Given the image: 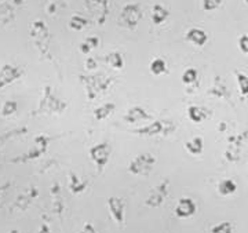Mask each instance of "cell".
<instances>
[{
	"instance_id": "cell-1",
	"label": "cell",
	"mask_w": 248,
	"mask_h": 233,
	"mask_svg": "<svg viewBox=\"0 0 248 233\" xmlns=\"http://www.w3.org/2000/svg\"><path fill=\"white\" fill-rule=\"evenodd\" d=\"M80 80L83 81L86 93L89 95V99H94L98 94L104 93L112 83V78H108L104 73H98V75H81Z\"/></svg>"
},
{
	"instance_id": "cell-2",
	"label": "cell",
	"mask_w": 248,
	"mask_h": 233,
	"mask_svg": "<svg viewBox=\"0 0 248 233\" xmlns=\"http://www.w3.org/2000/svg\"><path fill=\"white\" fill-rule=\"evenodd\" d=\"M31 37L35 43L36 48L40 51V54L47 55L50 51V42H51V35L50 31L43 21L36 19L31 25Z\"/></svg>"
},
{
	"instance_id": "cell-3",
	"label": "cell",
	"mask_w": 248,
	"mask_h": 233,
	"mask_svg": "<svg viewBox=\"0 0 248 233\" xmlns=\"http://www.w3.org/2000/svg\"><path fill=\"white\" fill-rule=\"evenodd\" d=\"M142 9L138 3H127L119 14V25L127 29H135L142 19Z\"/></svg>"
},
{
	"instance_id": "cell-4",
	"label": "cell",
	"mask_w": 248,
	"mask_h": 233,
	"mask_svg": "<svg viewBox=\"0 0 248 233\" xmlns=\"http://www.w3.org/2000/svg\"><path fill=\"white\" fill-rule=\"evenodd\" d=\"M175 131V124L170 120H155L152 124L145 125L142 128L133 130L131 133L142 137H155V135H169Z\"/></svg>"
},
{
	"instance_id": "cell-5",
	"label": "cell",
	"mask_w": 248,
	"mask_h": 233,
	"mask_svg": "<svg viewBox=\"0 0 248 233\" xmlns=\"http://www.w3.org/2000/svg\"><path fill=\"white\" fill-rule=\"evenodd\" d=\"M248 140V130H244L243 133H237V134L231 135L229 137V145L226 148V152H225V159L226 160L232 161V163H236L240 160V156H241V149L244 146V143L247 142Z\"/></svg>"
},
{
	"instance_id": "cell-6",
	"label": "cell",
	"mask_w": 248,
	"mask_h": 233,
	"mask_svg": "<svg viewBox=\"0 0 248 233\" xmlns=\"http://www.w3.org/2000/svg\"><path fill=\"white\" fill-rule=\"evenodd\" d=\"M65 108H66V104L62 102L58 97L54 95L50 86H46L43 99L40 101L39 109L43 110V112H47V113H61V112L65 110Z\"/></svg>"
},
{
	"instance_id": "cell-7",
	"label": "cell",
	"mask_w": 248,
	"mask_h": 233,
	"mask_svg": "<svg viewBox=\"0 0 248 233\" xmlns=\"http://www.w3.org/2000/svg\"><path fill=\"white\" fill-rule=\"evenodd\" d=\"M156 163V157L152 153H141L138 155L131 163L128 170L133 174L138 175V174H148L152 170V167Z\"/></svg>"
},
{
	"instance_id": "cell-8",
	"label": "cell",
	"mask_w": 248,
	"mask_h": 233,
	"mask_svg": "<svg viewBox=\"0 0 248 233\" xmlns=\"http://www.w3.org/2000/svg\"><path fill=\"white\" fill-rule=\"evenodd\" d=\"M86 6L89 7L91 14L95 17L99 25H104L108 14H109V4L108 0H84Z\"/></svg>"
},
{
	"instance_id": "cell-9",
	"label": "cell",
	"mask_w": 248,
	"mask_h": 233,
	"mask_svg": "<svg viewBox=\"0 0 248 233\" xmlns=\"http://www.w3.org/2000/svg\"><path fill=\"white\" fill-rule=\"evenodd\" d=\"M110 151L112 149H110L109 143L101 142L90 149V157L99 167H104L109 160V157H110Z\"/></svg>"
},
{
	"instance_id": "cell-10",
	"label": "cell",
	"mask_w": 248,
	"mask_h": 233,
	"mask_svg": "<svg viewBox=\"0 0 248 233\" xmlns=\"http://www.w3.org/2000/svg\"><path fill=\"white\" fill-rule=\"evenodd\" d=\"M22 68L11 65V63H6L1 66L0 69V89L6 87L7 84H11L13 81H16L22 76Z\"/></svg>"
},
{
	"instance_id": "cell-11",
	"label": "cell",
	"mask_w": 248,
	"mask_h": 233,
	"mask_svg": "<svg viewBox=\"0 0 248 233\" xmlns=\"http://www.w3.org/2000/svg\"><path fill=\"white\" fill-rule=\"evenodd\" d=\"M208 94L213 95V97H217V98H225L228 101H231L232 98V93L229 87L226 86L225 80L222 79L221 76H215L213 81V86L211 89L208 90Z\"/></svg>"
},
{
	"instance_id": "cell-12",
	"label": "cell",
	"mask_w": 248,
	"mask_h": 233,
	"mask_svg": "<svg viewBox=\"0 0 248 233\" xmlns=\"http://www.w3.org/2000/svg\"><path fill=\"white\" fill-rule=\"evenodd\" d=\"M185 39L192 45L197 46V47H203L208 42V35L202 28H190L186 32Z\"/></svg>"
},
{
	"instance_id": "cell-13",
	"label": "cell",
	"mask_w": 248,
	"mask_h": 233,
	"mask_svg": "<svg viewBox=\"0 0 248 233\" xmlns=\"http://www.w3.org/2000/svg\"><path fill=\"white\" fill-rule=\"evenodd\" d=\"M124 122L127 123H137V122H141V120H151L153 117L141 107H133L127 110V113L124 115Z\"/></svg>"
},
{
	"instance_id": "cell-14",
	"label": "cell",
	"mask_w": 248,
	"mask_h": 233,
	"mask_svg": "<svg viewBox=\"0 0 248 233\" xmlns=\"http://www.w3.org/2000/svg\"><path fill=\"white\" fill-rule=\"evenodd\" d=\"M187 117H189V120L190 122H193V123H202L204 122L207 117L210 116V112L203 107H196V105H190V107L187 108Z\"/></svg>"
},
{
	"instance_id": "cell-15",
	"label": "cell",
	"mask_w": 248,
	"mask_h": 233,
	"mask_svg": "<svg viewBox=\"0 0 248 233\" xmlns=\"http://www.w3.org/2000/svg\"><path fill=\"white\" fill-rule=\"evenodd\" d=\"M169 9H166V7L161 6V4H155V6L152 7L151 17L152 22H153L155 25H161L163 22H166V19L169 18Z\"/></svg>"
},
{
	"instance_id": "cell-16",
	"label": "cell",
	"mask_w": 248,
	"mask_h": 233,
	"mask_svg": "<svg viewBox=\"0 0 248 233\" xmlns=\"http://www.w3.org/2000/svg\"><path fill=\"white\" fill-rule=\"evenodd\" d=\"M196 211L195 203L190 199H182L177 207V214L179 217H189Z\"/></svg>"
},
{
	"instance_id": "cell-17",
	"label": "cell",
	"mask_w": 248,
	"mask_h": 233,
	"mask_svg": "<svg viewBox=\"0 0 248 233\" xmlns=\"http://www.w3.org/2000/svg\"><path fill=\"white\" fill-rule=\"evenodd\" d=\"M185 149L187 152L190 153V155H200V153L203 152L204 149V141L203 138H200V137H195V138H192V140H189L187 142L185 143Z\"/></svg>"
},
{
	"instance_id": "cell-18",
	"label": "cell",
	"mask_w": 248,
	"mask_h": 233,
	"mask_svg": "<svg viewBox=\"0 0 248 233\" xmlns=\"http://www.w3.org/2000/svg\"><path fill=\"white\" fill-rule=\"evenodd\" d=\"M105 62L113 69H122L124 66V58L119 51H112L105 55Z\"/></svg>"
},
{
	"instance_id": "cell-19",
	"label": "cell",
	"mask_w": 248,
	"mask_h": 233,
	"mask_svg": "<svg viewBox=\"0 0 248 233\" xmlns=\"http://www.w3.org/2000/svg\"><path fill=\"white\" fill-rule=\"evenodd\" d=\"M234 76H236V80H237V84H239V90L241 93V95L244 98L248 97V76L246 73L240 71H234Z\"/></svg>"
},
{
	"instance_id": "cell-20",
	"label": "cell",
	"mask_w": 248,
	"mask_h": 233,
	"mask_svg": "<svg viewBox=\"0 0 248 233\" xmlns=\"http://www.w3.org/2000/svg\"><path fill=\"white\" fill-rule=\"evenodd\" d=\"M149 69L155 76H160L167 72V63L163 58H155L149 65Z\"/></svg>"
},
{
	"instance_id": "cell-21",
	"label": "cell",
	"mask_w": 248,
	"mask_h": 233,
	"mask_svg": "<svg viewBox=\"0 0 248 233\" xmlns=\"http://www.w3.org/2000/svg\"><path fill=\"white\" fill-rule=\"evenodd\" d=\"M98 46H99V39L97 36H89L86 40L80 43V51L83 54H89L91 50L97 48Z\"/></svg>"
},
{
	"instance_id": "cell-22",
	"label": "cell",
	"mask_w": 248,
	"mask_h": 233,
	"mask_svg": "<svg viewBox=\"0 0 248 233\" xmlns=\"http://www.w3.org/2000/svg\"><path fill=\"white\" fill-rule=\"evenodd\" d=\"M113 109H115V104H110V102L109 104H104V105L98 107L94 110V117L97 120H104V119H107L113 112Z\"/></svg>"
},
{
	"instance_id": "cell-23",
	"label": "cell",
	"mask_w": 248,
	"mask_h": 233,
	"mask_svg": "<svg viewBox=\"0 0 248 233\" xmlns=\"http://www.w3.org/2000/svg\"><path fill=\"white\" fill-rule=\"evenodd\" d=\"M236 184H234V181H232V179H223L219 182V185H218V192L223 195V196H228V195H232V193H234L236 192Z\"/></svg>"
},
{
	"instance_id": "cell-24",
	"label": "cell",
	"mask_w": 248,
	"mask_h": 233,
	"mask_svg": "<svg viewBox=\"0 0 248 233\" xmlns=\"http://www.w3.org/2000/svg\"><path fill=\"white\" fill-rule=\"evenodd\" d=\"M87 25H89V21L81 16H73L69 19V28L72 31H83Z\"/></svg>"
},
{
	"instance_id": "cell-25",
	"label": "cell",
	"mask_w": 248,
	"mask_h": 233,
	"mask_svg": "<svg viewBox=\"0 0 248 233\" xmlns=\"http://www.w3.org/2000/svg\"><path fill=\"white\" fill-rule=\"evenodd\" d=\"M199 78V72L195 68H187L184 73H182V78L181 80L184 84H193Z\"/></svg>"
},
{
	"instance_id": "cell-26",
	"label": "cell",
	"mask_w": 248,
	"mask_h": 233,
	"mask_svg": "<svg viewBox=\"0 0 248 233\" xmlns=\"http://www.w3.org/2000/svg\"><path fill=\"white\" fill-rule=\"evenodd\" d=\"M222 4V0H203L202 1V7L204 11H214V10L219 9Z\"/></svg>"
},
{
	"instance_id": "cell-27",
	"label": "cell",
	"mask_w": 248,
	"mask_h": 233,
	"mask_svg": "<svg viewBox=\"0 0 248 233\" xmlns=\"http://www.w3.org/2000/svg\"><path fill=\"white\" fill-rule=\"evenodd\" d=\"M17 102H14V101H9V102H6L4 105H3V109H1V115L3 116H11L13 113H16L17 112Z\"/></svg>"
},
{
	"instance_id": "cell-28",
	"label": "cell",
	"mask_w": 248,
	"mask_h": 233,
	"mask_svg": "<svg viewBox=\"0 0 248 233\" xmlns=\"http://www.w3.org/2000/svg\"><path fill=\"white\" fill-rule=\"evenodd\" d=\"M213 233H232V225L229 222H222L214 226Z\"/></svg>"
},
{
	"instance_id": "cell-29",
	"label": "cell",
	"mask_w": 248,
	"mask_h": 233,
	"mask_svg": "<svg viewBox=\"0 0 248 233\" xmlns=\"http://www.w3.org/2000/svg\"><path fill=\"white\" fill-rule=\"evenodd\" d=\"M239 48L241 53L248 54V33H243L239 37Z\"/></svg>"
},
{
	"instance_id": "cell-30",
	"label": "cell",
	"mask_w": 248,
	"mask_h": 233,
	"mask_svg": "<svg viewBox=\"0 0 248 233\" xmlns=\"http://www.w3.org/2000/svg\"><path fill=\"white\" fill-rule=\"evenodd\" d=\"M97 66H98V63L94 58H91V57H90V58L86 60V68H87V69H90V71H94V69H97Z\"/></svg>"
},
{
	"instance_id": "cell-31",
	"label": "cell",
	"mask_w": 248,
	"mask_h": 233,
	"mask_svg": "<svg viewBox=\"0 0 248 233\" xmlns=\"http://www.w3.org/2000/svg\"><path fill=\"white\" fill-rule=\"evenodd\" d=\"M112 202V200H110ZM112 211H115V213H120V215H122V206L120 204H113V202H112Z\"/></svg>"
},
{
	"instance_id": "cell-32",
	"label": "cell",
	"mask_w": 248,
	"mask_h": 233,
	"mask_svg": "<svg viewBox=\"0 0 248 233\" xmlns=\"http://www.w3.org/2000/svg\"><path fill=\"white\" fill-rule=\"evenodd\" d=\"M244 1H246V3H247V6H248V0H244Z\"/></svg>"
}]
</instances>
